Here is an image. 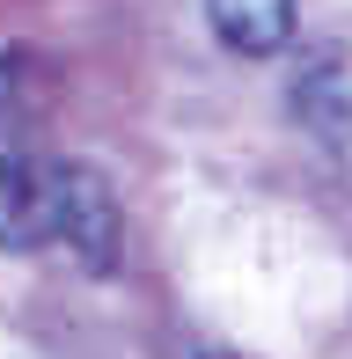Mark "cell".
Wrapping results in <instances>:
<instances>
[{"instance_id":"6da1fadb","label":"cell","mask_w":352,"mask_h":359,"mask_svg":"<svg viewBox=\"0 0 352 359\" xmlns=\"http://www.w3.org/2000/svg\"><path fill=\"white\" fill-rule=\"evenodd\" d=\"M22 67L15 52L8 74H0V250H44L52 242V169L59 161L37 154V133H29L22 110Z\"/></svg>"},{"instance_id":"7a4b0ae2","label":"cell","mask_w":352,"mask_h":359,"mask_svg":"<svg viewBox=\"0 0 352 359\" xmlns=\"http://www.w3.org/2000/svg\"><path fill=\"white\" fill-rule=\"evenodd\" d=\"M52 235L74 250L81 271H118L125 257V213H118V191H110L103 169L88 161H59L52 169Z\"/></svg>"},{"instance_id":"3957f363","label":"cell","mask_w":352,"mask_h":359,"mask_svg":"<svg viewBox=\"0 0 352 359\" xmlns=\"http://www.w3.org/2000/svg\"><path fill=\"white\" fill-rule=\"evenodd\" d=\"M205 22H213V37L228 44V52L271 59L294 37V0H205Z\"/></svg>"}]
</instances>
